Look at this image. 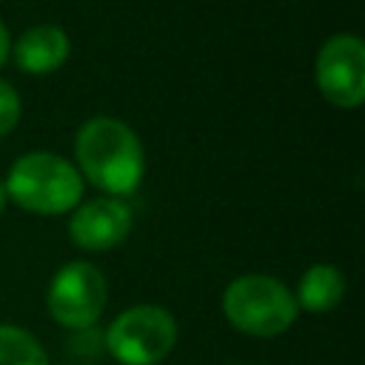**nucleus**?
<instances>
[{
  "label": "nucleus",
  "instance_id": "39448f33",
  "mask_svg": "<svg viewBox=\"0 0 365 365\" xmlns=\"http://www.w3.org/2000/svg\"><path fill=\"white\" fill-rule=\"evenodd\" d=\"M108 299L106 277L97 265L74 259L66 262L48 282L46 291V308L51 319L68 331H86L91 328Z\"/></svg>",
  "mask_w": 365,
  "mask_h": 365
},
{
  "label": "nucleus",
  "instance_id": "ddd939ff",
  "mask_svg": "<svg viewBox=\"0 0 365 365\" xmlns=\"http://www.w3.org/2000/svg\"><path fill=\"white\" fill-rule=\"evenodd\" d=\"M6 208V188H3V182H0V211Z\"/></svg>",
  "mask_w": 365,
  "mask_h": 365
},
{
  "label": "nucleus",
  "instance_id": "0eeeda50",
  "mask_svg": "<svg viewBox=\"0 0 365 365\" xmlns=\"http://www.w3.org/2000/svg\"><path fill=\"white\" fill-rule=\"evenodd\" d=\"M131 208L114 197L83 202L68 220V237L86 251H108L131 231Z\"/></svg>",
  "mask_w": 365,
  "mask_h": 365
},
{
  "label": "nucleus",
  "instance_id": "f03ea898",
  "mask_svg": "<svg viewBox=\"0 0 365 365\" xmlns=\"http://www.w3.org/2000/svg\"><path fill=\"white\" fill-rule=\"evenodd\" d=\"M222 317L240 334L248 336H279L297 322L294 291L268 274H242L222 291Z\"/></svg>",
  "mask_w": 365,
  "mask_h": 365
},
{
  "label": "nucleus",
  "instance_id": "1a4fd4ad",
  "mask_svg": "<svg viewBox=\"0 0 365 365\" xmlns=\"http://www.w3.org/2000/svg\"><path fill=\"white\" fill-rule=\"evenodd\" d=\"M345 297V277L336 265L317 262L311 265L297 285V308H305L308 314H328L334 311Z\"/></svg>",
  "mask_w": 365,
  "mask_h": 365
},
{
  "label": "nucleus",
  "instance_id": "6e6552de",
  "mask_svg": "<svg viewBox=\"0 0 365 365\" xmlns=\"http://www.w3.org/2000/svg\"><path fill=\"white\" fill-rule=\"evenodd\" d=\"M68 48H71L68 34L60 26L40 23L26 34H20V40L11 46V54L17 68H23L26 74H48L66 63Z\"/></svg>",
  "mask_w": 365,
  "mask_h": 365
},
{
  "label": "nucleus",
  "instance_id": "423d86ee",
  "mask_svg": "<svg viewBox=\"0 0 365 365\" xmlns=\"http://www.w3.org/2000/svg\"><path fill=\"white\" fill-rule=\"evenodd\" d=\"M322 97L339 108H356L365 100V46L356 34H334L314 66Z\"/></svg>",
  "mask_w": 365,
  "mask_h": 365
},
{
  "label": "nucleus",
  "instance_id": "9b49d317",
  "mask_svg": "<svg viewBox=\"0 0 365 365\" xmlns=\"http://www.w3.org/2000/svg\"><path fill=\"white\" fill-rule=\"evenodd\" d=\"M20 120V97L9 80L0 77V137H6Z\"/></svg>",
  "mask_w": 365,
  "mask_h": 365
},
{
  "label": "nucleus",
  "instance_id": "9d476101",
  "mask_svg": "<svg viewBox=\"0 0 365 365\" xmlns=\"http://www.w3.org/2000/svg\"><path fill=\"white\" fill-rule=\"evenodd\" d=\"M0 365H48L40 339L11 322L0 325Z\"/></svg>",
  "mask_w": 365,
  "mask_h": 365
},
{
  "label": "nucleus",
  "instance_id": "20e7f679",
  "mask_svg": "<svg viewBox=\"0 0 365 365\" xmlns=\"http://www.w3.org/2000/svg\"><path fill=\"white\" fill-rule=\"evenodd\" d=\"M103 342L120 365H160L177 345V319L163 305H131L108 322Z\"/></svg>",
  "mask_w": 365,
  "mask_h": 365
},
{
  "label": "nucleus",
  "instance_id": "f8f14e48",
  "mask_svg": "<svg viewBox=\"0 0 365 365\" xmlns=\"http://www.w3.org/2000/svg\"><path fill=\"white\" fill-rule=\"evenodd\" d=\"M9 51H11V40H9V31H6V26H3V20H0V66L6 63Z\"/></svg>",
  "mask_w": 365,
  "mask_h": 365
},
{
  "label": "nucleus",
  "instance_id": "f257e3e1",
  "mask_svg": "<svg viewBox=\"0 0 365 365\" xmlns=\"http://www.w3.org/2000/svg\"><path fill=\"white\" fill-rule=\"evenodd\" d=\"M74 154L83 171L80 177L111 197L131 194L143 180V145L123 120L91 117L83 123L74 140Z\"/></svg>",
  "mask_w": 365,
  "mask_h": 365
},
{
  "label": "nucleus",
  "instance_id": "7ed1b4c3",
  "mask_svg": "<svg viewBox=\"0 0 365 365\" xmlns=\"http://www.w3.org/2000/svg\"><path fill=\"white\" fill-rule=\"evenodd\" d=\"M3 188L31 214H66L83 197V177L60 154L31 151L9 168Z\"/></svg>",
  "mask_w": 365,
  "mask_h": 365
}]
</instances>
